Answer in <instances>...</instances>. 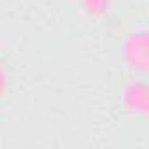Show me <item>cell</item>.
Segmentation results:
<instances>
[{
	"mask_svg": "<svg viewBox=\"0 0 149 149\" xmlns=\"http://www.w3.org/2000/svg\"><path fill=\"white\" fill-rule=\"evenodd\" d=\"M119 54L126 70L133 76L147 74V28L146 23H133L125 28L119 39Z\"/></svg>",
	"mask_w": 149,
	"mask_h": 149,
	"instance_id": "6da1fadb",
	"label": "cell"
},
{
	"mask_svg": "<svg viewBox=\"0 0 149 149\" xmlns=\"http://www.w3.org/2000/svg\"><path fill=\"white\" fill-rule=\"evenodd\" d=\"M149 105V88L146 76H132L121 88V109L132 119H144Z\"/></svg>",
	"mask_w": 149,
	"mask_h": 149,
	"instance_id": "7a4b0ae2",
	"label": "cell"
},
{
	"mask_svg": "<svg viewBox=\"0 0 149 149\" xmlns=\"http://www.w3.org/2000/svg\"><path fill=\"white\" fill-rule=\"evenodd\" d=\"M118 6V0H77V7L81 14L91 23L107 21Z\"/></svg>",
	"mask_w": 149,
	"mask_h": 149,
	"instance_id": "3957f363",
	"label": "cell"
},
{
	"mask_svg": "<svg viewBox=\"0 0 149 149\" xmlns=\"http://www.w3.org/2000/svg\"><path fill=\"white\" fill-rule=\"evenodd\" d=\"M9 93V67L6 60L0 56V104Z\"/></svg>",
	"mask_w": 149,
	"mask_h": 149,
	"instance_id": "277c9868",
	"label": "cell"
}]
</instances>
